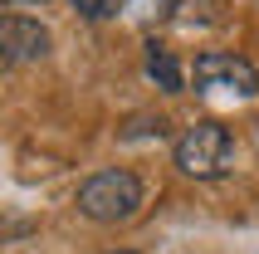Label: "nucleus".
I'll list each match as a JSON object with an SVG mask.
<instances>
[{
    "label": "nucleus",
    "mask_w": 259,
    "mask_h": 254,
    "mask_svg": "<svg viewBox=\"0 0 259 254\" xmlns=\"http://www.w3.org/2000/svg\"><path fill=\"white\" fill-rule=\"evenodd\" d=\"M147 78L161 88V93H181L186 88V73H181V64H176V54L166 49V44H147Z\"/></svg>",
    "instance_id": "39448f33"
},
{
    "label": "nucleus",
    "mask_w": 259,
    "mask_h": 254,
    "mask_svg": "<svg viewBox=\"0 0 259 254\" xmlns=\"http://www.w3.org/2000/svg\"><path fill=\"white\" fill-rule=\"evenodd\" d=\"M88 20H103V15H113V0H73Z\"/></svg>",
    "instance_id": "6e6552de"
},
{
    "label": "nucleus",
    "mask_w": 259,
    "mask_h": 254,
    "mask_svg": "<svg viewBox=\"0 0 259 254\" xmlns=\"http://www.w3.org/2000/svg\"><path fill=\"white\" fill-rule=\"evenodd\" d=\"M152 132H166V117H132L127 127H122V137H152Z\"/></svg>",
    "instance_id": "0eeeda50"
},
{
    "label": "nucleus",
    "mask_w": 259,
    "mask_h": 254,
    "mask_svg": "<svg viewBox=\"0 0 259 254\" xmlns=\"http://www.w3.org/2000/svg\"><path fill=\"white\" fill-rule=\"evenodd\" d=\"M44 54H49V29L39 20H25V15L0 20V69L5 64H34Z\"/></svg>",
    "instance_id": "20e7f679"
},
{
    "label": "nucleus",
    "mask_w": 259,
    "mask_h": 254,
    "mask_svg": "<svg viewBox=\"0 0 259 254\" xmlns=\"http://www.w3.org/2000/svg\"><path fill=\"white\" fill-rule=\"evenodd\" d=\"M191 78H196L201 93H215V88L240 93V98H254L259 93V69L240 54H225V49H205L196 59V69H191Z\"/></svg>",
    "instance_id": "7ed1b4c3"
},
{
    "label": "nucleus",
    "mask_w": 259,
    "mask_h": 254,
    "mask_svg": "<svg viewBox=\"0 0 259 254\" xmlns=\"http://www.w3.org/2000/svg\"><path fill=\"white\" fill-rule=\"evenodd\" d=\"M113 5L127 15L132 25H157V20H166L176 10V0H113Z\"/></svg>",
    "instance_id": "423d86ee"
},
{
    "label": "nucleus",
    "mask_w": 259,
    "mask_h": 254,
    "mask_svg": "<svg viewBox=\"0 0 259 254\" xmlns=\"http://www.w3.org/2000/svg\"><path fill=\"white\" fill-rule=\"evenodd\" d=\"M137 205H142V181L122 166H108L78 186V215L98 220V225H122L137 215Z\"/></svg>",
    "instance_id": "f257e3e1"
},
{
    "label": "nucleus",
    "mask_w": 259,
    "mask_h": 254,
    "mask_svg": "<svg viewBox=\"0 0 259 254\" xmlns=\"http://www.w3.org/2000/svg\"><path fill=\"white\" fill-rule=\"evenodd\" d=\"M5 5H44V0H5Z\"/></svg>",
    "instance_id": "1a4fd4ad"
},
{
    "label": "nucleus",
    "mask_w": 259,
    "mask_h": 254,
    "mask_svg": "<svg viewBox=\"0 0 259 254\" xmlns=\"http://www.w3.org/2000/svg\"><path fill=\"white\" fill-rule=\"evenodd\" d=\"M230 127L220 122H191L181 137H176V171L181 176H196V181H215V176H225V166H230Z\"/></svg>",
    "instance_id": "f03ea898"
}]
</instances>
